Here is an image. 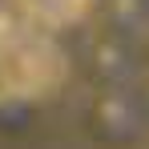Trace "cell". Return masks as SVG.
<instances>
[{"instance_id":"obj_2","label":"cell","mask_w":149,"mask_h":149,"mask_svg":"<svg viewBox=\"0 0 149 149\" xmlns=\"http://www.w3.org/2000/svg\"><path fill=\"white\" fill-rule=\"evenodd\" d=\"M20 4H24V16L40 28H69L89 8V0H20Z\"/></svg>"},{"instance_id":"obj_1","label":"cell","mask_w":149,"mask_h":149,"mask_svg":"<svg viewBox=\"0 0 149 149\" xmlns=\"http://www.w3.org/2000/svg\"><path fill=\"white\" fill-rule=\"evenodd\" d=\"M61 73H65L61 49L36 28H16L0 40V85L8 93H20V97L49 93L61 81Z\"/></svg>"}]
</instances>
